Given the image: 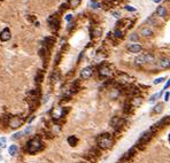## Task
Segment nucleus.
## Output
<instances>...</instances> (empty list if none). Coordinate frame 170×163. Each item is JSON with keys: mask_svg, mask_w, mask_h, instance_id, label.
<instances>
[{"mask_svg": "<svg viewBox=\"0 0 170 163\" xmlns=\"http://www.w3.org/2000/svg\"><path fill=\"white\" fill-rule=\"evenodd\" d=\"M97 144L101 149H109L113 146V138L109 136V133H102L97 138Z\"/></svg>", "mask_w": 170, "mask_h": 163, "instance_id": "nucleus-1", "label": "nucleus"}, {"mask_svg": "<svg viewBox=\"0 0 170 163\" xmlns=\"http://www.w3.org/2000/svg\"><path fill=\"white\" fill-rule=\"evenodd\" d=\"M40 148H41V141H40V139L37 138V137L30 139V140L28 141V144H27V150H28V153H30V154H33V153L38 152Z\"/></svg>", "mask_w": 170, "mask_h": 163, "instance_id": "nucleus-2", "label": "nucleus"}, {"mask_svg": "<svg viewBox=\"0 0 170 163\" xmlns=\"http://www.w3.org/2000/svg\"><path fill=\"white\" fill-rule=\"evenodd\" d=\"M153 133H154V132H153L151 129H149V130H147V131H145V132L140 136V138L138 139V141H137V145H136V146H137L138 148H143V147H144V146H145V145L149 141V140H151V138L153 137Z\"/></svg>", "mask_w": 170, "mask_h": 163, "instance_id": "nucleus-3", "label": "nucleus"}, {"mask_svg": "<svg viewBox=\"0 0 170 163\" xmlns=\"http://www.w3.org/2000/svg\"><path fill=\"white\" fill-rule=\"evenodd\" d=\"M99 76L101 77V78H108V77H110L112 75H113V69H112V67L109 65V64H107V63H104V64H101L100 67H99Z\"/></svg>", "mask_w": 170, "mask_h": 163, "instance_id": "nucleus-4", "label": "nucleus"}, {"mask_svg": "<svg viewBox=\"0 0 170 163\" xmlns=\"http://www.w3.org/2000/svg\"><path fill=\"white\" fill-rule=\"evenodd\" d=\"M123 125H124V120L122 117H120V116H114L110 120V126L113 129H115L116 131L120 130V129H122Z\"/></svg>", "mask_w": 170, "mask_h": 163, "instance_id": "nucleus-5", "label": "nucleus"}, {"mask_svg": "<svg viewBox=\"0 0 170 163\" xmlns=\"http://www.w3.org/2000/svg\"><path fill=\"white\" fill-rule=\"evenodd\" d=\"M48 23H50V28L53 30V31H58L59 27H60V20L56 14L52 15L50 19H48Z\"/></svg>", "mask_w": 170, "mask_h": 163, "instance_id": "nucleus-6", "label": "nucleus"}, {"mask_svg": "<svg viewBox=\"0 0 170 163\" xmlns=\"http://www.w3.org/2000/svg\"><path fill=\"white\" fill-rule=\"evenodd\" d=\"M139 35L143 38H151V37H153L154 31L151 27H141L139 29Z\"/></svg>", "mask_w": 170, "mask_h": 163, "instance_id": "nucleus-7", "label": "nucleus"}, {"mask_svg": "<svg viewBox=\"0 0 170 163\" xmlns=\"http://www.w3.org/2000/svg\"><path fill=\"white\" fill-rule=\"evenodd\" d=\"M132 77H130L129 75L126 73H118V77H117V80H118V83L121 85H126L129 83H131L132 82Z\"/></svg>", "mask_w": 170, "mask_h": 163, "instance_id": "nucleus-8", "label": "nucleus"}, {"mask_svg": "<svg viewBox=\"0 0 170 163\" xmlns=\"http://www.w3.org/2000/svg\"><path fill=\"white\" fill-rule=\"evenodd\" d=\"M64 114H66V110L62 107H55L52 110V117L54 120H60L62 116H64Z\"/></svg>", "mask_w": 170, "mask_h": 163, "instance_id": "nucleus-9", "label": "nucleus"}, {"mask_svg": "<svg viewBox=\"0 0 170 163\" xmlns=\"http://www.w3.org/2000/svg\"><path fill=\"white\" fill-rule=\"evenodd\" d=\"M92 75H93V68L92 67H85L80 71V77L83 79H89L90 77H92Z\"/></svg>", "mask_w": 170, "mask_h": 163, "instance_id": "nucleus-10", "label": "nucleus"}, {"mask_svg": "<svg viewBox=\"0 0 170 163\" xmlns=\"http://www.w3.org/2000/svg\"><path fill=\"white\" fill-rule=\"evenodd\" d=\"M22 124H23V120H22L21 117L14 116V117H12V118L9 120V125H11V128H13V129H17V128H20Z\"/></svg>", "mask_w": 170, "mask_h": 163, "instance_id": "nucleus-11", "label": "nucleus"}, {"mask_svg": "<svg viewBox=\"0 0 170 163\" xmlns=\"http://www.w3.org/2000/svg\"><path fill=\"white\" fill-rule=\"evenodd\" d=\"M155 15L159 17V19H165L167 15H168V12H167V8L164 6H159L155 11Z\"/></svg>", "mask_w": 170, "mask_h": 163, "instance_id": "nucleus-12", "label": "nucleus"}, {"mask_svg": "<svg viewBox=\"0 0 170 163\" xmlns=\"http://www.w3.org/2000/svg\"><path fill=\"white\" fill-rule=\"evenodd\" d=\"M126 48H128V52L132 53V54H137V53H140L143 51V46L139 44H131Z\"/></svg>", "mask_w": 170, "mask_h": 163, "instance_id": "nucleus-13", "label": "nucleus"}, {"mask_svg": "<svg viewBox=\"0 0 170 163\" xmlns=\"http://www.w3.org/2000/svg\"><path fill=\"white\" fill-rule=\"evenodd\" d=\"M11 38H12V35H11V30L8 28H5L0 32V40L1 41H8Z\"/></svg>", "mask_w": 170, "mask_h": 163, "instance_id": "nucleus-14", "label": "nucleus"}, {"mask_svg": "<svg viewBox=\"0 0 170 163\" xmlns=\"http://www.w3.org/2000/svg\"><path fill=\"white\" fill-rule=\"evenodd\" d=\"M141 101H143V99L139 97V96H136V97H132V98H130V100L128 101L133 108H137V107H139L140 106V104H141Z\"/></svg>", "mask_w": 170, "mask_h": 163, "instance_id": "nucleus-15", "label": "nucleus"}, {"mask_svg": "<svg viewBox=\"0 0 170 163\" xmlns=\"http://www.w3.org/2000/svg\"><path fill=\"white\" fill-rule=\"evenodd\" d=\"M157 64L161 69H168V68H170V59L169 57H162L159 60Z\"/></svg>", "mask_w": 170, "mask_h": 163, "instance_id": "nucleus-16", "label": "nucleus"}, {"mask_svg": "<svg viewBox=\"0 0 170 163\" xmlns=\"http://www.w3.org/2000/svg\"><path fill=\"white\" fill-rule=\"evenodd\" d=\"M54 41H55V39H54L53 37H46V38L44 39V45H43V46H45V47H47V48L50 49V47L53 46Z\"/></svg>", "mask_w": 170, "mask_h": 163, "instance_id": "nucleus-17", "label": "nucleus"}, {"mask_svg": "<svg viewBox=\"0 0 170 163\" xmlns=\"http://www.w3.org/2000/svg\"><path fill=\"white\" fill-rule=\"evenodd\" d=\"M162 110H163V104H156V105L153 107L152 113H153V114H161Z\"/></svg>", "mask_w": 170, "mask_h": 163, "instance_id": "nucleus-18", "label": "nucleus"}, {"mask_svg": "<svg viewBox=\"0 0 170 163\" xmlns=\"http://www.w3.org/2000/svg\"><path fill=\"white\" fill-rule=\"evenodd\" d=\"M59 79H60V73H59V71H58V70L53 71L52 76H51V83H52V84H55Z\"/></svg>", "mask_w": 170, "mask_h": 163, "instance_id": "nucleus-19", "label": "nucleus"}, {"mask_svg": "<svg viewBox=\"0 0 170 163\" xmlns=\"http://www.w3.org/2000/svg\"><path fill=\"white\" fill-rule=\"evenodd\" d=\"M135 63H136V64H145V63H146V60H145V54H141V55L137 56V57H136V60H135Z\"/></svg>", "mask_w": 170, "mask_h": 163, "instance_id": "nucleus-20", "label": "nucleus"}, {"mask_svg": "<svg viewBox=\"0 0 170 163\" xmlns=\"http://www.w3.org/2000/svg\"><path fill=\"white\" fill-rule=\"evenodd\" d=\"M17 150H19V148H17L16 145H12V146H9V148H8V153H9V155H12V156H15L16 153H17Z\"/></svg>", "mask_w": 170, "mask_h": 163, "instance_id": "nucleus-21", "label": "nucleus"}, {"mask_svg": "<svg viewBox=\"0 0 170 163\" xmlns=\"http://www.w3.org/2000/svg\"><path fill=\"white\" fill-rule=\"evenodd\" d=\"M145 60H146V63H152L155 60V56L152 53H145Z\"/></svg>", "mask_w": 170, "mask_h": 163, "instance_id": "nucleus-22", "label": "nucleus"}, {"mask_svg": "<svg viewBox=\"0 0 170 163\" xmlns=\"http://www.w3.org/2000/svg\"><path fill=\"white\" fill-rule=\"evenodd\" d=\"M77 138L76 137H74V136H71V137H69L68 138V142H69V145L70 146H76V144H77Z\"/></svg>", "mask_w": 170, "mask_h": 163, "instance_id": "nucleus-23", "label": "nucleus"}, {"mask_svg": "<svg viewBox=\"0 0 170 163\" xmlns=\"http://www.w3.org/2000/svg\"><path fill=\"white\" fill-rule=\"evenodd\" d=\"M23 136H25V133H24V131H21V132H17V133H15L14 136H12V139H13V140H16V139H20V138H22Z\"/></svg>", "mask_w": 170, "mask_h": 163, "instance_id": "nucleus-24", "label": "nucleus"}, {"mask_svg": "<svg viewBox=\"0 0 170 163\" xmlns=\"http://www.w3.org/2000/svg\"><path fill=\"white\" fill-rule=\"evenodd\" d=\"M114 36H115V38H116V37H117V38H122V37H123V31L120 30L118 28H116L115 31H114Z\"/></svg>", "mask_w": 170, "mask_h": 163, "instance_id": "nucleus-25", "label": "nucleus"}, {"mask_svg": "<svg viewBox=\"0 0 170 163\" xmlns=\"http://www.w3.org/2000/svg\"><path fill=\"white\" fill-rule=\"evenodd\" d=\"M79 3H80V0H69V5H70V7H72V8L77 7V6L79 5Z\"/></svg>", "mask_w": 170, "mask_h": 163, "instance_id": "nucleus-26", "label": "nucleus"}, {"mask_svg": "<svg viewBox=\"0 0 170 163\" xmlns=\"http://www.w3.org/2000/svg\"><path fill=\"white\" fill-rule=\"evenodd\" d=\"M91 7L93 9H98V8H100V3L97 1V0H92V1H91Z\"/></svg>", "mask_w": 170, "mask_h": 163, "instance_id": "nucleus-27", "label": "nucleus"}, {"mask_svg": "<svg viewBox=\"0 0 170 163\" xmlns=\"http://www.w3.org/2000/svg\"><path fill=\"white\" fill-rule=\"evenodd\" d=\"M162 96V92H159V93H156V94H154V96H152V98L149 99V102H154L155 100H157L159 99V97H161Z\"/></svg>", "mask_w": 170, "mask_h": 163, "instance_id": "nucleus-28", "label": "nucleus"}, {"mask_svg": "<svg viewBox=\"0 0 170 163\" xmlns=\"http://www.w3.org/2000/svg\"><path fill=\"white\" fill-rule=\"evenodd\" d=\"M130 40L131 41H138L139 40V36H138V33H132L131 36H130Z\"/></svg>", "mask_w": 170, "mask_h": 163, "instance_id": "nucleus-29", "label": "nucleus"}, {"mask_svg": "<svg viewBox=\"0 0 170 163\" xmlns=\"http://www.w3.org/2000/svg\"><path fill=\"white\" fill-rule=\"evenodd\" d=\"M41 80H43V73L40 71H38L37 76H36V82H37V83H40Z\"/></svg>", "mask_w": 170, "mask_h": 163, "instance_id": "nucleus-30", "label": "nucleus"}, {"mask_svg": "<svg viewBox=\"0 0 170 163\" xmlns=\"http://www.w3.org/2000/svg\"><path fill=\"white\" fill-rule=\"evenodd\" d=\"M164 79H165L164 77H159V78H156V79L154 80V85H157V84H160V83H162V82H163Z\"/></svg>", "mask_w": 170, "mask_h": 163, "instance_id": "nucleus-31", "label": "nucleus"}, {"mask_svg": "<svg viewBox=\"0 0 170 163\" xmlns=\"http://www.w3.org/2000/svg\"><path fill=\"white\" fill-rule=\"evenodd\" d=\"M6 145V138H0V148H4Z\"/></svg>", "mask_w": 170, "mask_h": 163, "instance_id": "nucleus-32", "label": "nucleus"}, {"mask_svg": "<svg viewBox=\"0 0 170 163\" xmlns=\"http://www.w3.org/2000/svg\"><path fill=\"white\" fill-rule=\"evenodd\" d=\"M112 15H113V16H114L115 19H118V17H120V14H118L117 12H114V11L112 12Z\"/></svg>", "mask_w": 170, "mask_h": 163, "instance_id": "nucleus-33", "label": "nucleus"}, {"mask_svg": "<svg viewBox=\"0 0 170 163\" xmlns=\"http://www.w3.org/2000/svg\"><path fill=\"white\" fill-rule=\"evenodd\" d=\"M169 97H170V93H169V92H165V94H164V100L168 101V100H169Z\"/></svg>", "mask_w": 170, "mask_h": 163, "instance_id": "nucleus-34", "label": "nucleus"}, {"mask_svg": "<svg viewBox=\"0 0 170 163\" xmlns=\"http://www.w3.org/2000/svg\"><path fill=\"white\" fill-rule=\"evenodd\" d=\"M169 86H170V79H168V82H167V84L164 85V88H163V89H164V90H167V89H168Z\"/></svg>", "mask_w": 170, "mask_h": 163, "instance_id": "nucleus-35", "label": "nucleus"}, {"mask_svg": "<svg viewBox=\"0 0 170 163\" xmlns=\"http://www.w3.org/2000/svg\"><path fill=\"white\" fill-rule=\"evenodd\" d=\"M66 20H67V21H71V20H72V15H71V14L67 15V16H66Z\"/></svg>", "mask_w": 170, "mask_h": 163, "instance_id": "nucleus-36", "label": "nucleus"}, {"mask_svg": "<svg viewBox=\"0 0 170 163\" xmlns=\"http://www.w3.org/2000/svg\"><path fill=\"white\" fill-rule=\"evenodd\" d=\"M125 9H128V11H130V12H135V11H136L135 8H132V7H129V6H125Z\"/></svg>", "mask_w": 170, "mask_h": 163, "instance_id": "nucleus-37", "label": "nucleus"}, {"mask_svg": "<svg viewBox=\"0 0 170 163\" xmlns=\"http://www.w3.org/2000/svg\"><path fill=\"white\" fill-rule=\"evenodd\" d=\"M162 1V0H153V3H155V4H160Z\"/></svg>", "mask_w": 170, "mask_h": 163, "instance_id": "nucleus-38", "label": "nucleus"}, {"mask_svg": "<svg viewBox=\"0 0 170 163\" xmlns=\"http://www.w3.org/2000/svg\"><path fill=\"white\" fill-rule=\"evenodd\" d=\"M0 152H1V148H0Z\"/></svg>", "mask_w": 170, "mask_h": 163, "instance_id": "nucleus-39", "label": "nucleus"}]
</instances>
